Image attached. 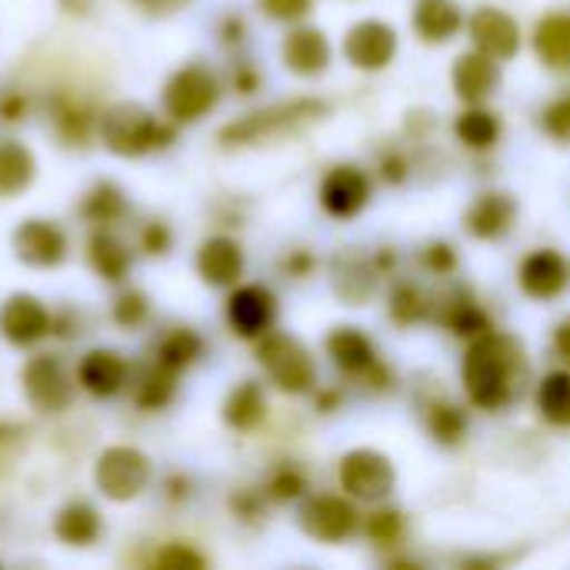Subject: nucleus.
<instances>
[{"label": "nucleus", "mask_w": 570, "mask_h": 570, "mask_svg": "<svg viewBox=\"0 0 570 570\" xmlns=\"http://www.w3.org/2000/svg\"><path fill=\"white\" fill-rule=\"evenodd\" d=\"M534 53L548 70H570V10H558L538 20L534 27Z\"/></svg>", "instance_id": "nucleus-28"}, {"label": "nucleus", "mask_w": 570, "mask_h": 570, "mask_svg": "<svg viewBox=\"0 0 570 570\" xmlns=\"http://www.w3.org/2000/svg\"><path fill=\"white\" fill-rule=\"evenodd\" d=\"M377 177L391 187H401L411 180V157L401 147H387L377 157Z\"/></svg>", "instance_id": "nucleus-42"}, {"label": "nucleus", "mask_w": 570, "mask_h": 570, "mask_svg": "<svg viewBox=\"0 0 570 570\" xmlns=\"http://www.w3.org/2000/svg\"><path fill=\"white\" fill-rule=\"evenodd\" d=\"M501 60L488 57L484 50L471 47L454 57L451 63V87L461 104H488L501 87Z\"/></svg>", "instance_id": "nucleus-18"}, {"label": "nucleus", "mask_w": 570, "mask_h": 570, "mask_svg": "<svg viewBox=\"0 0 570 570\" xmlns=\"http://www.w3.org/2000/svg\"><path fill=\"white\" fill-rule=\"evenodd\" d=\"M331 107L317 97H291V100H281V104H271V107H261L254 114H244L240 120L227 124L220 130V144L227 147H250V144H261V140H271L274 134H284L304 120H317L324 117Z\"/></svg>", "instance_id": "nucleus-4"}, {"label": "nucleus", "mask_w": 570, "mask_h": 570, "mask_svg": "<svg viewBox=\"0 0 570 570\" xmlns=\"http://www.w3.org/2000/svg\"><path fill=\"white\" fill-rule=\"evenodd\" d=\"M344 404V391L341 387H317V397H314V407L321 414H337Z\"/></svg>", "instance_id": "nucleus-51"}, {"label": "nucleus", "mask_w": 570, "mask_h": 570, "mask_svg": "<svg viewBox=\"0 0 570 570\" xmlns=\"http://www.w3.org/2000/svg\"><path fill=\"white\" fill-rule=\"evenodd\" d=\"M337 484L347 498L357 504H381L397 488V468L394 461L377 448H354L337 464Z\"/></svg>", "instance_id": "nucleus-6"}, {"label": "nucleus", "mask_w": 570, "mask_h": 570, "mask_svg": "<svg viewBox=\"0 0 570 570\" xmlns=\"http://www.w3.org/2000/svg\"><path fill=\"white\" fill-rule=\"evenodd\" d=\"M197 274L210 287H237L244 277V247L227 237H207L197 250Z\"/></svg>", "instance_id": "nucleus-23"}, {"label": "nucleus", "mask_w": 570, "mask_h": 570, "mask_svg": "<svg viewBox=\"0 0 570 570\" xmlns=\"http://www.w3.org/2000/svg\"><path fill=\"white\" fill-rule=\"evenodd\" d=\"M504 124L501 114L491 110L488 104H464L461 114L454 117V140L471 150V154H488L501 144Z\"/></svg>", "instance_id": "nucleus-27"}, {"label": "nucleus", "mask_w": 570, "mask_h": 570, "mask_svg": "<svg viewBox=\"0 0 570 570\" xmlns=\"http://www.w3.org/2000/svg\"><path fill=\"white\" fill-rule=\"evenodd\" d=\"M144 250L147 254H167L170 250V230H167V224H147V230H144Z\"/></svg>", "instance_id": "nucleus-47"}, {"label": "nucleus", "mask_w": 570, "mask_h": 570, "mask_svg": "<svg viewBox=\"0 0 570 570\" xmlns=\"http://www.w3.org/2000/svg\"><path fill=\"white\" fill-rule=\"evenodd\" d=\"M314 254L311 250H291V257L284 261V271L294 277V281H304V277H311V271H314Z\"/></svg>", "instance_id": "nucleus-49"}, {"label": "nucleus", "mask_w": 570, "mask_h": 570, "mask_svg": "<svg viewBox=\"0 0 570 570\" xmlns=\"http://www.w3.org/2000/svg\"><path fill=\"white\" fill-rule=\"evenodd\" d=\"M124 210H127L124 190H120L117 184H107V180L97 184V187L87 194L83 207H80V214H83L90 224H114Z\"/></svg>", "instance_id": "nucleus-38"}, {"label": "nucleus", "mask_w": 570, "mask_h": 570, "mask_svg": "<svg viewBox=\"0 0 570 570\" xmlns=\"http://www.w3.org/2000/svg\"><path fill=\"white\" fill-rule=\"evenodd\" d=\"M220 40L227 43H240L244 40V20L240 17H227L224 27H220Z\"/></svg>", "instance_id": "nucleus-52"}, {"label": "nucleus", "mask_w": 570, "mask_h": 570, "mask_svg": "<svg viewBox=\"0 0 570 570\" xmlns=\"http://www.w3.org/2000/svg\"><path fill=\"white\" fill-rule=\"evenodd\" d=\"M0 334L13 347H33L53 334V317L33 294H13L0 307Z\"/></svg>", "instance_id": "nucleus-20"}, {"label": "nucleus", "mask_w": 570, "mask_h": 570, "mask_svg": "<svg viewBox=\"0 0 570 570\" xmlns=\"http://www.w3.org/2000/svg\"><path fill=\"white\" fill-rule=\"evenodd\" d=\"M357 384L367 391V394H391L394 387H397V371L387 364V361H374L371 367H367V374L364 377H357Z\"/></svg>", "instance_id": "nucleus-45"}, {"label": "nucleus", "mask_w": 570, "mask_h": 570, "mask_svg": "<svg viewBox=\"0 0 570 570\" xmlns=\"http://www.w3.org/2000/svg\"><path fill=\"white\" fill-rule=\"evenodd\" d=\"M528 351L511 331L491 327L488 334L468 341L461 357V384L468 404L484 414H504L518 404L528 384Z\"/></svg>", "instance_id": "nucleus-1"}, {"label": "nucleus", "mask_w": 570, "mask_h": 570, "mask_svg": "<svg viewBox=\"0 0 570 570\" xmlns=\"http://www.w3.org/2000/svg\"><path fill=\"white\" fill-rule=\"evenodd\" d=\"M371 200H374V180L357 164H334L321 177L317 204L331 220L347 224V220L361 217L371 207Z\"/></svg>", "instance_id": "nucleus-8"}, {"label": "nucleus", "mask_w": 570, "mask_h": 570, "mask_svg": "<svg viewBox=\"0 0 570 570\" xmlns=\"http://www.w3.org/2000/svg\"><path fill=\"white\" fill-rule=\"evenodd\" d=\"M97 130H100L104 147L117 157H144L174 137L144 104H134V100L110 104L100 114Z\"/></svg>", "instance_id": "nucleus-3"}, {"label": "nucleus", "mask_w": 570, "mask_h": 570, "mask_svg": "<svg viewBox=\"0 0 570 570\" xmlns=\"http://www.w3.org/2000/svg\"><path fill=\"white\" fill-rule=\"evenodd\" d=\"M384 274L374 264V254H364L357 247H344L331 261V291L347 307H367L381 294Z\"/></svg>", "instance_id": "nucleus-11"}, {"label": "nucleus", "mask_w": 570, "mask_h": 570, "mask_svg": "<svg viewBox=\"0 0 570 570\" xmlns=\"http://www.w3.org/2000/svg\"><path fill=\"white\" fill-rule=\"evenodd\" d=\"M277 297L264 284H237L227 297V324L244 341H261L277 324Z\"/></svg>", "instance_id": "nucleus-14"}, {"label": "nucleus", "mask_w": 570, "mask_h": 570, "mask_svg": "<svg viewBox=\"0 0 570 570\" xmlns=\"http://www.w3.org/2000/svg\"><path fill=\"white\" fill-rule=\"evenodd\" d=\"M421 264H424V271L434 274V277H454L461 257H458V250H454L451 240H428V244L421 247Z\"/></svg>", "instance_id": "nucleus-41"}, {"label": "nucleus", "mask_w": 570, "mask_h": 570, "mask_svg": "<svg viewBox=\"0 0 570 570\" xmlns=\"http://www.w3.org/2000/svg\"><path fill=\"white\" fill-rule=\"evenodd\" d=\"M157 564H160V568H204V564H207V558H204V554H197L194 548L170 544L167 551H160V554H157Z\"/></svg>", "instance_id": "nucleus-46"}, {"label": "nucleus", "mask_w": 570, "mask_h": 570, "mask_svg": "<svg viewBox=\"0 0 570 570\" xmlns=\"http://www.w3.org/2000/svg\"><path fill=\"white\" fill-rule=\"evenodd\" d=\"M518 217H521V204H518L514 194H508V190H484L464 210V230L474 240L494 244V240H504L514 230Z\"/></svg>", "instance_id": "nucleus-16"}, {"label": "nucleus", "mask_w": 570, "mask_h": 570, "mask_svg": "<svg viewBox=\"0 0 570 570\" xmlns=\"http://www.w3.org/2000/svg\"><path fill=\"white\" fill-rule=\"evenodd\" d=\"M87 254H90V264L100 277L107 281H124L127 271H130V250L120 237L107 234V230H97L87 244Z\"/></svg>", "instance_id": "nucleus-34"}, {"label": "nucleus", "mask_w": 570, "mask_h": 570, "mask_svg": "<svg viewBox=\"0 0 570 570\" xmlns=\"http://www.w3.org/2000/svg\"><path fill=\"white\" fill-rule=\"evenodd\" d=\"M174 391H177V371L164 367L160 361L154 367H147L140 374V381L134 384V401L137 407L144 411H160L174 401Z\"/></svg>", "instance_id": "nucleus-36"}, {"label": "nucleus", "mask_w": 570, "mask_h": 570, "mask_svg": "<svg viewBox=\"0 0 570 570\" xmlns=\"http://www.w3.org/2000/svg\"><path fill=\"white\" fill-rule=\"evenodd\" d=\"M281 60L294 77H321L334 60L331 37L321 27L294 23L281 40Z\"/></svg>", "instance_id": "nucleus-19"}, {"label": "nucleus", "mask_w": 570, "mask_h": 570, "mask_svg": "<svg viewBox=\"0 0 570 570\" xmlns=\"http://www.w3.org/2000/svg\"><path fill=\"white\" fill-rule=\"evenodd\" d=\"M387 317L401 331L417 327L424 321H434V297L414 281H397L387 291Z\"/></svg>", "instance_id": "nucleus-29"}, {"label": "nucleus", "mask_w": 570, "mask_h": 570, "mask_svg": "<svg viewBox=\"0 0 570 570\" xmlns=\"http://www.w3.org/2000/svg\"><path fill=\"white\" fill-rule=\"evenodd\" d=\"M411 27L424 43L438 47V43H451L468 27V17L458 0H414Z\"/></svg>", "instance_id": "nucleus-24"}, {"label": "nucleus", "mask_w": 570, "mask_h": 570, "mask_svg": "<svg viewBox=\"0 0 570 570\" xmlns=\"http://www.w3.org/2000/svg\"><path fill=\"white\" fill-rule=\"evenodd\" d=\"M551 351H554V357H558L561 364H568L570 367V314L568 317H561V321L554 324V334H551Z\"/></svg>", "instance_id": "nucleus-48"}, {"label": "nucleus", "mask_w": 570, "mask_h": 570, "mask_svg": "<svg viewBox=\"0 0 570 570\" xmlns=\"http://www.w3.org/2000/svg\"><path fill=\"white\" fill-rule=\"evenodd\" d=\"M434 321L461 341H474L494 327V317L484 311V304L474 297V291L461 287V284H454L451 291L434 297Z\"/></svg>", "instance_id": "nucleus-17"}, {"label": "nucleus", "mask_w": 570, "mask_h": 570, "mask_svg": "<svg viewBox=\"0 0 570 570\" xmlns=\"http://www.w3.org/2000/svg\"><path fill=\"white\" fill-rule=\"evenodd\" d=\"M37 174L33 154L17 140H0V197H17Z\"/></svg>", "instance_id": "nucleus-33"}, {"label": "nucleus", "mask_w": 570, "mask_h": 570, "mask_svg": "<svg viewBox=\"0 0 570 570\" xmlns=\"http://www.w3.org/2000/svg\"><path fill=\"white\" fill-rule=\"evenodd\" d=\"M267 417V394L257 381H240L224 401V421L234 431H254Z\"/></svg>", "instance_id": "nucleus-31"}, {"label": "nucleus", "mask_w": 570, "mask_h": 570, "mask_svg": "<svg viewBox=\"0 0 570 570\" xmlns=\"http://www.w3.org/2000/svg\"><path fill=\"white\" fill-rule=\"evenodd\" d=\"M534 411L551 428H570V367L548 371L534 387Z\"/></svg>", "instance_id": "nucleus-30"}, {"label": "nucleus", "mask_w": 570, "mask_h": 570, "mask_svg": "<svg viewBox=\"0 0 570 570\" xmlns=\"http://www.w3.org/2000/svg\"><path fill=\"white\" fill-rule=\"evenodd\" d=\"M77 381L94 397H114L130 381V364L117 351H90L77 367Z\"/></svg>", "instance_id": "nucleus-26"}, {"label": "nucleus", "mask_w": 570, "mask_h": 570, "mask_svg": "<svg viewBox=\"0 0 570 570\" xmlns=\"http://www.w3.org/2000/svg\"><path fill=\"white\" fill-rule=\"evenodd\" d=\"M324 347H327L331 364H334L344 377H351V381L364 377L367 367L381 357V354H377V344L371 341V334H367L364 327H354V324L334 327V331L327 334Z\"/></svg>", "instance_id": "nucleus-22"}, {"label": "nucleus", "mask_w": 570, "mask_h": 570, "mask_svg": "<svg viewBox=\"0 0 570 570\" xmlns=\"http://www.w3.org/2000/svg\"><path fill=\"white\" fill-rule=\"evenodd\" d=\"M421 424L438 448H461L471 431L468 411L444 394H431L421 401Z\"/></svg>", "instance_id": "nucleus-25"}, {"label": "nucleus", "mask_w": 570, "mask_h": 570, "mask_svg": "<svg viewBox=\"0 0 570 570\" xmlns=\"http://www.w3.org/2000/svg\"><path fill=\"white\" fill-rule=\"evenodd\" d=\"M144 3H177V0H144Z\"/></svg>", "instance_id": "nucleus-54"}, {"label": "nucleus", "mask_w": 570, "mask_h": 570, "mask_svg": "<svg viewBox=\"0 0 570 570\" xmlns=\"http://www.w3.org/2000/svg\"><path fill=\"white\" fill-rule=\"evenodd\" d=\"M217 100H220V80L204 63H187L164 83V110L177 124H194L207 117L217 107Z\"/></svg>", "instance_id": "nucleus-7"}, {"label": "nucleus", "mask_w": 570, "mask_h": 570, "mask_svg": "<svg viewBox=\"0 0 570 570\" xmlns=\"http://www.w3.org/2000/svg\"><path fill=\"white\" fill-rule=\"evenodd\" d=\"M538 117H541V120H538L541 130H544L551 140L570 144V94H561V97L548 100V104L541 107Z\"/></svg>", "instance_id": "nucleus-40"}, {"label": "nucleus", "mask_w": 570, "mask_h": 570, "mask_svg": "<svg viewBox=\"0 0 570 570\" xmlns=\"http://www.w3.org/2000/svg\"><path fill=\"white\" fill-rule=\"evenodd\" d=\"M150 474H154L150 461L137 448H107L94 468V481H97L100 494L117 504L140 498L150 484Z\"/></svg>", "instance_id": "nucleus-9"}, {"label": "nucleus", "mask_w": 570, "mask_h": 570, "mask_svg": "<svg viewBox=\"0 0 570 570\" xmlns=\"http://www.w3.org/2000/svg\"><path fill=\"white\" fill-rule=\"evenodd\" d=\"M361 534L374 544V548H397L407 534V521L397 508H387L384 501L374 504V511L361 521Z\"/></svg>", "instance_id": "nucleus-37"}, {"label": "nucleus", "mask_w": 570, "mask_h": 570, "mask_svg": "<svg viewBox=\"0 0 570 570\" xmlns=\"http://www.w3.org/2000/svg\"><path fill=\"white\" fill-rule=\"evenodd\" d=\"M23 110H27V104H23L20 97L0 100V114H3V120H20V117H23Z\"/></svg>", "instance_id": "nucleus-53"}, {"label": "nucleus", "mask_w": 570, "mask_h": 570, "mask_svg": "<svg viewBox=\"0 0 570 570\" xmlns=\"http://www.w3.org/2000/svg\"><path fill=\"white\" fill-rule=\"evenodd\" d=\"M257 87H261V70L254 63H240L234 70V90L237 94H257Z\"/></svg>", "instance_id": "nucleus-50"}, {"label": "nucleus", "mask_w": 570, "mask_h": 570, "mask_svg": "<svg viewBox=\"0 0 570 570\" xmlns=\"http://www.w3.org/2000/svg\"><path fill=\"white\" fill-rule=\"evenodd\" d=\"M257 364L264 371V377L291 397L301 394H314L317 381H321V367L311 354V347L304 341H297L287 331H267L257 341Z\"/></svg>", "instance_id": "nucleus-2"}, {"label": "nucleus", "mask_w": 570, "mask_h": 570, "mask_svg": "<svg viewBox=\"0 0 570 570\" xmlns=\"http://www.w3.org/2000/svg\"><path fill=\"white\" fill-rule=\"evenodd\" d=\"M518 287L528 301L551 304L570 287V261L554 247H534L518 264Z\"/></svg>", "instance_id": "nucleus-13"}, {"label": "nucleus", "mask_w": 570, "mask_h": 570, "mask_svg": "<svg viewBox=\"0 0 570 570\" xmlns=\"http://www.w3.org/2000/svg\"><path fill=\"white\" fill-rule=\"evenodd\" d=\"M361 521L364 518L357 511V501L347 498L344 491L307 494L297 508V528L317 544H347L351 538H357Z\"/></svg>", "instance_id": "nucleus-5"}, {"label": "nucleus", "mask_w": 570, "mask_h": 570, "mask_svg": "<svg viewBox=\"0 0 570 570\" xmlns=\"http://www.w3.org/2000/svg\"><path fill=\"white\" fill-rule=\"evenodd\" d=\"M257 3L277 23H301L314 10V0H257Z\"/></svg>", "instance_id": "nucleus-44"}, {"label": "nucleus", "mask_w": 570, "mask_h": 570, "mask_svg": "<svg viewBox=\"0 0 570 570\" xmlns=\"http://www.w3.org/2000/svg\"><path fill=\"white\" fill-rule=\"evenodd\" d=\"M468 37H471V47L484 50L488 57L501 63L521 53V23L501 7H478L468 17Z\"/></svg>", "instance_id": "nucleus-15"}, {"label": "nucleus", "mask_w": 570, "mask_h": 570, "mask_svg": "<svg viewBox=\"0 0 570 570\" xmlns=\"http://www.w3.org/2000/svg\"><path fill=\"white\" fill-rule=\"evenodd\" d=\"M200 357H204V337L194 334L190 327H177V331L164 334L157 344V361L177 374L187 371L190 364H197Z\"/></svg>", "instance_id": "nucleus-35"}, {"label": "nucleus", "mask_w": 570, "mask_h": 570, "mask_svg": "<svg viewBox=\"0 0 570 570\" xmlns=\"http://www.w3.org/2000/svg\"><path fill=\"white\" fill-rule=\"evenodd\" d=\"M341 50H344V60L354 70L377 73V70H384V67L394 63V57L401 50V37H397V27L391 20L364 17V20H357V23L347 27Z\"/></svg>", "instance_id": "nucleus-10"}, {"label": "nucleus", "mask_w": 570, "mask_h": 570, "mask_svg": "<svg viewBox=\"0 0 570 570\" xmlns=\"http://www.w3.org/2000/svg\"><path fill=\"white\" fill-rule=\"evenodd\" d=\"M23 394L33 411L40 414H63L73 401V381L60 357L53 354H37L23 367Z\"/></svg>", "instance_id": "nucleus-12"}, {"label": "nucleus", "mask_w": 570, "mask_h": 570, "mask_svg": "<svg viewBox=\"0 0 570 570\" xmlns=\"http://www.w3.org/2000/svg\"><path fill=\"white\" fill-rule=\"evenodd\" d=\"M147 311H150V304L140 291H124L114 304V321L120 327H140L147 321Z\"/></svg>", "instance_id": "nucleus-43"}, {"label": "nucleus", "mask_w": 570, "mask_h": 570, "mask_svg": "<svg viewBox=\"0 0 570 570\" xmlns=\"http://www.w3.org/2000/svg\"><path fill=\"white\" fill-rule=\"evenodd\" d=\"M53 534L70 544V548H87L100 538V514L87 504V501H70L57 521H53Z\"/></svg>", "instance_id": "nucleus-32"}, {"label": "nucleus", "mask_w": 570, "mask_h": 570, "mask_svg": "<svg viewBox=\"0 0 570 570\" xmlns=\"http://www.w3.org/2000/svg\"><path fill=\"white\" fill-rule=\"evenodd\" d=\"M264 494L277 504H294V501H304L307 498V474L294 464H281L271 471L267 484H264Z\"/></svg>", "instance_id": "nucleus-39"}, {"label": "nucleus", "mask_w": 570, "mask_h": 570, "mask_svg": "<svg viewBox=\"0 0 570 570\" xmlns=\"http://www.w3.org/2000/svg\"><path fill=\"white\" fill-rule=\"evenodd\" d=\"M13 254L27 267H57L67 257V234L53 220H23L13 230Z\"/></svg>", "instance_id": "nucleus-21"}]
</instances>
